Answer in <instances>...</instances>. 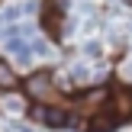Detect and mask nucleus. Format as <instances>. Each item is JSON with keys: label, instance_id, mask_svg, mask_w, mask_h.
Returning <instances> with one entry per match:
<instances>
[{"label": "nucleus", "instance_id": "39448f33", "mask_svg": "<svg viewBox=\"0 0 132 132\" xmlns=\"http://www.w3.org/2000/svg\"><path fill=\"white\" fill-rule=\"evenodd\" d=\"M116 126H119V119H116V113H113V110H97V113H94V119H87V122H84V129H87V132H113Z\"/></svg>", "mask_w": 132, "mask_h": 132}, {"label": "nucleus", "instance_id": "f03ea898", "mask_svg": "<svg viewBox=\"0 0 132 132\" xmlns=\"http://www.w3.org/2000/svg\"><path fill=\"white\" fill-rule=\"evenodd\" d=\"M23 90H26L29 100L45 103L52 94H55V77H52V71H32V74L23 81Z\"/></svg>", "mask_w": 132, "mask_h": 132}, {"label": "nucleus", "instance_id": "0eeeda50", "mask_svg": "<svg viewBox=\"0 0 132 132\" xmlns=\"http://www.w3.org/2000/svg\"><path fill=\"white\" fill-rule=\"evenodd\" d=\"M3 39H6V42H3L6 52L16 58V64H26V61L32 58V52H29V39H13V36H3Z\"/></svg>", "mask_w": 132, "mask_h": 132}, {"label": "nucleus", "instance_id": "7ed1b4c3", "mask_svg": "<svg viewBox=\"0 0 132 132\" xmlns=\"http://www.w3.org/2000/svg\"><path fill=\"white\" fill-rule=\"evenodd\" d=\"M106 103H110V110L116 113V119H119V122H129V119H132V87H126V84L113 87Z\"/></svg>", "mask_w": 132, "mask_h": 132}, {"label": "nucleus", "instance_id": "f8f14e48", "mask_svg": "<svg viewBox=\"0 0 132 132\" xmlns=\"http://www.w3.org/2000/svg\"><path fill=\"white\" fill-rule=\"evenodd\" d=\"M13 132H32V129H26V126H13Z\"/></svg>", "mask_w": 132, "mask_h": 132}, {"label": "nucleus", "instance_id": "20e7f679", "mask_svg": "<svg viewBox=\"0 0 132 132\" xmlns=\"http://www.w3.org/2000/svg\"><path fill=\"white\" fill-rule=\"evenodd\" d=\"M106 100H110V87H90V90H81V94L74 97V106L97 110V106H103Z\"/></svg>", "mask_w": 132, "mask_h": 132}, {"label": "nucleus", "instance_id": "9b49d317", "mask_svg": "<svg viewBox=\"0 0 132 132\" xmlns=\"http://www.w3.org/2000/svg\"><path fill=\"white\" fill-rule=\"evenodd\" d=\"M84 55H94V58L103 55V45L100 42H87V45H84Z\"/></svg>", "mask_w": 132, "mask_h": 132}, {"label": "nucleus", "instance_id": "9d476101", "mask_svg": "<svg viewBox=\"0 0 132 132\" xmlns=\"http://www.w3.org/2000/svg\"><path fill=\"white\" fill-rule=\"evenodd\" d=\"M3 110H10V113H26L29 103H26L23 97H16V94H6L3 97Z\"/></svg>", "mask_w": 132, "mask_h": 132}, {"label": "nucleus", "instance_id": "f257e3e1", "mask_svg": "<svg viewBox=\"0 0 132 132\" xmlns=\"http://www.w3.org/2000/svg\"><path fill=\"white\" fill-rule=\"evenodd\" d=\"M26 116L32 122H39V126H48V129H68V122H71L68 110L64 106H52V103H32L26 110Z\"/></svg>", "mask_w": 132, "mask_h": 132}, {"label": "nucleus", "instance_id": "6e6552de", "mask_svg": "<svg viewBox=\"0 0 132 132\" xmlns=\"http://www.w3.org/2000/svg\"><path fill=\"white\" fill-rule=\"evenodd\" d=\"M29 52L39 58H52L55 55V48H52V42H45L42 36H29Z\"/></svg>", "mask_w": 132, "mask_h": 132}, {"label": "nucleus", "instance_id": "423d86ee", "mask_svg": "<svg viewBox=\"0 0 132 132\" xmlns=\"http://www.w3.org/2000/svg\"><path fill=\"white\" fill-rule=\"evenodd\" d=\"M61 16H64L61 3H58V0H48V3H45V29H48L52 39L61 36Z\"/></svg>", "mask_w": 132, "mask_h": 132}, {"label": "nucleus", "instance_id": "1a4fd4ad", "mask_svg": "<svg viewBox=\"0 0 132 132\" xmlns=\"http://www.w3.org/2000/svg\"><path fill=\"white\" fill-rule=\"evenodd\" d=\"M10 87H16V68L0 58V90H10Z\"/></svg>", "mask_w": 132, "mask_h": 132}]
</instances>
